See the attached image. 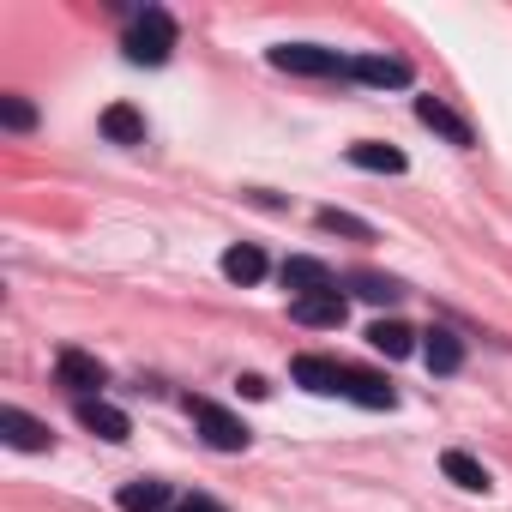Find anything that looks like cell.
<instances>
[{"label": "cell", "instance_id": "6da1fadb", "mask_svg": "<svg viewBox=\"0 0 512 512\" xmlns=\"http://www.w3.org/2000/svg\"><path fill=\"white\" fill-rule=\"evenodd\" d=\"M169 49H175V19H169L163 7H145V13L133 19V31H127V61H139V67H163Z\"/></svg>", "mask_w": 512, "mask_h": 512}, {"label": "cell", "instance_id": "7a4b0ae2", "mask_svg": "<svg viewBox=\"0 0 512 512\" xmlns=\"http://www.w3.org/2000/svg\"><path fill=\"white\" fill-rule=\"evenodd\" d=\"M272 67H278V73H302V79H344V73H350V61H344L338 49H314V43H284V49H272Z\"/></svg>", "mask_w": 512, "mask_h": 512}, {"label": "cell", "instance_id": "3957f363", "mask_svg": "<svg viewBox=\"0 0 512 512\" xmlns=\"http://www.w3.org/2000/svg\"><path fill=\"white\" fill-rule=\"evenodd\" d=\"M187 416L199 422V434H205V446H217V452H241L253 434H247V422L241 416H229L223 404H211V398H187Z\"/></svg>", "mask_w": 512, "mask_h": 512}, {"label": "cell", "instance_id": "277c9868", "mask_svg": "<svg viewBox=\"0 0 512 512\" xmlns=\"http://www.w3.org/2000/svg\"><path fill=\"white\" fill-rule=\"evenodd\" d=\"M55 374H61V386L79 392V398H97V392L109 386V368H103L97 356H85V350H61V356H55Z\"/></svg>", "mask_w": 512, "mask_h": 512}, {"label": "cell", "instance_id": "5b68a950", "mask_svg": "<svg viewBox=\"0 0 512 512\" xmlns=\"http://www.w3.org/2000/svg\"><path fill=\"white\" fill-rule=\"evenodd\" d=\"M284 290H296V302H302V296L338 290V278H332L320 260H308V253H290V260H284Z\"/></svg>", "mask_w": 512, "mask_h": 512}, {"label": "cell", "instance_id": "8992f818", "mask_svg": "<svg viewBox=\"0 0 512 512\" xmlns=\"http://www.w3.org/2000/svg\"><path fill=\"white\" fill-rule=\"evenodd\" d=\"M344 398H356L362 410H392V404H398V392H392L374 368H344Z\"/></svg>", "mask_w": 512, "mask_h": 512}, {"label": "cell", "instance_id": "52a82bcc", "mask_svg": "<svg viewBox=\"0 0 512 512\" xmlns=\"http://www.w3.org/2000/svg\"><path fill=\"white\" fill-rule=\"evenodd\" d=\"M0 440L7 446H19V452H49V428L37 422V416H25V410H0Z\"/></svg>", "mask_w": 512, "mask_h": 512}, {"label": "cell", "instance_id": "ba28073f", "mask_svg": "<svg viewBox=\"0 0 512 512\" xmlns=\"http://www.w3.org/2000/svg\"><path fill=\"white\" fill-rule=\"evenodd\" d=\"M350 79H362V85H410V61H398V55H356L350 61Z\"/></svg>", "mask_w": 512, "mask_h": 512}, {"label": "cell", "instance_id": "9c48e42d", "mask_svg": "<svg viewBox=\"0 0 512 512\" xmlns=\"http://www.w3.org/2000/svg\"><path fill=\"white\" fill-rule=\"evenodd\" d=\"M290 314H296L302 326H344L350 302H344V290H320V296H302V302H290Z\"/></svg>", "mask_w": 512, "mask_h": 512}, {"label": "cell", "instance_id": "30bf717a", "mask_svg": "<svg viewBox=\"0 0 512 512\" xmlns=\"http://www.w3.org/2000/svg\"><path fill=\"white\" fill-rule=\"evenodd\" d=\"M79 422H85L97 440H127V434H133L127 410H115V404H103V398H79Z\"/></svg>", "mask_w": 512, "mask_h": 512}, {"label": "cell", "instance_id": "8fae6325", "mask_svg": "<svg viewBox=\"0 0 512 512\" xmlns=\"http://www.w3.org/2000/svg\"><path fill=\"white\" fill-rule=\"evenodd\" d=\"M290 374H296V386H308V392H344V368H338L332 356H296Z\"/></svg>", "mask_w": 512, "mask_h": 512}, {"label": "cell", "instance_id": "7c38bea8", "mask_svg": "<svg viewBox=\"0 0 512 512\" xmlns=\"http://www.w3.org/2000/svg\"><path fill=\"white\" fill-rule=\"evenodd\" d=\"M416 121H422V127H434L446 145H470V127H464V121H458L440 97H416Z\"/></svg>", "mask_w": 512, "mask_h": 512}, {"label": "cell", "instance_id": "4fadbf2b", "mask_svg": "<svg viewBox=\"0 0 512 512\" xmlns=\"http://www.w3.org/2000/svg\"><path fill=\"white\" fill-rule=\"evenodd\" d=\"M103 139L109 145H145V115L133 103H109L103 109Z\"/></svg>", "mask_w": 512, "mask_h": 512}, {"label": "cell", "instance_id": "5bb4252c", "mask_svg": "<svg viewBox=\"0 0 512 512\" xmlns=\"http://www.w3.org/2000/svg\"><path fill=\"white\" fill-rule=\"evenodd\" d=\"M422 362H428V374H458V368H464V344H458L446 326H434V332L422 338Z\"/></svg>", "mask_w": 512, "mask_h": 512}, {"label": "cell", "instance_id": "9a60e30c", "mask_svg": "<svg viewBox=\"0 0 512 512\" xmlns=\"http://www.w3.org/2000/svg\"><path fill=\"white\" fill-rule=\"evenodd\" d=\"M115 506H121V512H169V482L139 476V482H127V488L115 494Z\"/></svg>", "mask_w": 512, "mask_h": 512}, {"label": "cell", "instance_id": "2e32d148", "mask_svg": "<svg viewBox=\"0 0 512 512\" xmlns=\"http://www.w3.org/2000/svg\"><path fill=\"white\" fill-rule=\"evenodd\" d=\"M223 278H229V284H260V278H266V253L253 247V241H235V247L223 253Z\"/></svg>", "mask_w": 512, "mask_h": 512}, {"label": "cell", "instance_id": "e0dca14e", "mask_svg": "<svg viewBox=\"0 0 512 512\" xmlns=\"http://www.w3.org/2000/svg\"><path fill=\"white\" fill-rule=\"evenodd\" d=\"M368 344H374L380 356H392V362H398V356H410V350H416V332H410L404 320H374V326H368Z\"/></svg>", "mask_w": 512, "mask_h": 512}, {"label": "cell", "instance_id": "ac0fdd59", "mask_svg": "<svg viewBox=\"0 0 512 512\" xmlns=\"http://www.w3.org/2000/svg\"><path fill=\"white\" fill-rule=\"evenodd\" d=\"M350 163H356V169H374V175H404V151H392V145H374V139L350 145Z\"/></svg>", "mask_w": 512, "mask_h": 512}, {"label": "cell", "instance_id": "d6986e66", "mask_svg": "<svg viewBox=\"0 0 512 512\" xmlns=\"http://www.w3.org/2000/svg\"><path fill=\"white\" fill-rule=\"evenodd\" d=\"M440 470H446L458 488H470V494H482V488H488V470H482L470 452H446V458H440Z\"/></svg>", "mask_w": 512, "mask_h": 512}, {"label": "cell", "instance_id": "ffe728a7", "mask_svg": "<svg viewBox=\"0 0 512 512\" xmlns=\"http://www.w3.org/2000/svg\"><path fill=\"white\" fill-rule=\"evenodd\" d=\"M350 290H356L362 302H398V296H404V284H392V278H380V272H356Z\"/></svg>", "mask_w": 512, "mask_h": 512}, {"label": "cell", "instance_id": "44dd1931", "mask_svg": "<svg viewBox=\"0 0 512 512\" xmlns=\"http://www.w3.org/2000/svg\"><path fill=\"white\" fill-rule=\"evenodd\" d=\"M320 229H332V235H356V241L374 235V229H368L362 217H350V211H320Z\"/></svg>", "mask_w": 512, "mask_h": 512}, {"label": "cell", "instance_id": "7402d4cb", "mask_svg": "<svg viewBox=\"0 0 512 512\" xmlns=\"http://www.w3.org/2000/svg\"><path fill=\"white\" fill-rule=\"evenodd\" d=\"M0 121H7L13 133H25V127H37V109L25 97H0Z\"/></svg>", "mask_w": 512, "mask_h": 512}, {"label": "cell", "instance_id": "603a6c76", "mask_svg": "<svg viewBox=\"0 0 512 512\" xmlns=\"http://www.w3.org/2000/svg\"><path fill=\"white\" fill-rule=\"evenodd\" d=\"M169 512H223V506H217V500H205V494H193V500H175Z\"/></svg>", "mask_w": 512, "mask_h": 512}, {"label": "cell", "instance_id": "cb8c5ba5", "mask_svg": "<svg viewBox=\"0 0 512 512\" xmlns=\"http://www.w3.org/2000/svg\"><path fill=\"white\" fill-rule=\"evenodd\" d=\"M235 386H241V398H266V392H272V386H266V380H260V374H241V380H235Z\"/></svg>", "mask_w": 512, "mask_h": 512}]
</instances>
